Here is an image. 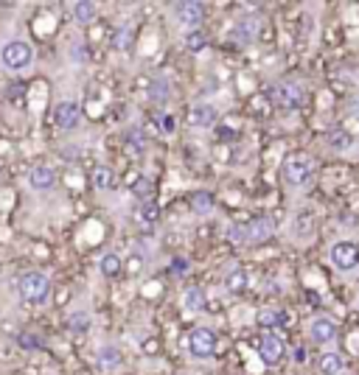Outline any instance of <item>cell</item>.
<instances>
[{
  "label": "cell",
  "instance_id": "6da1fadb",
  "mask_svg": "<svg viewBox=\"0 0 359 375\" xmlns=\"http://www.w3.org/2000/svg\"><path fill=\"white\" fill-rule=\"evenodd\" d=\"M17 294L25 305H45L51 297V277L37 272V269L22 272L17 280Z\"/></svg>",
  "mask_w": 359,
  "mask_h": 375
},
{
  "label": "cell",
  "instance_id": "7a4b0ae2",
  "mask_svg": "<svg viewBox=\"0 0 359 375\" xmlns=\"http://www.w3.org/2000/svg\"><path fill=\"white\" fill-rule=\"evenodd\" d=\"M0 65L8 73H25L34 65V48L22 39H11L0 48Z\"/></svg>",
  "mask_w": 359,
  "mask_h": 375
},
{
  "label": "cell",
  "instance_id": "3957f363",
  "mask_svg": "<svg viewBox=\"0 0 359 375\" xmlns=\"http://www.w3.org/2000/svg\"><path fill=\"white\" fill-rule=\"evenodd\" d=\"M273 218H267V216H259V218H253V221H247V224H233L230 230H228V235H230V241H236V244H244V241H267L270 235H273Z\"/></svg>",
  "mask_w": 359,
  "mask_h": 375
},
{
  "label": "cell",
  "instance_id": "277c9868",
  "mask_svg": "<svg viewBox=\"0 0 359 375\" xmlns=\"http://www.w3.org/2000/svg\"><path fill=\"white\" fill-rule=\"evenodd\" d=\"M281 171H284L287 185L301 188L312 180V174H315V160H312L309 154H292V157L284 160V169H281Z\"/></svg>",
  "mask_w": 359,
  "mask_h": 375
},
{
  "label": "cell",
  "instance_id": "5b68a950",
  "mask_svg": "<svg viewBox=\"0 0 359 375\" xmlns=\"http://www.w3.org/2000/svg\"><path fill=\"white\" fill-rule=\"evenodd\" d=\"M270 98L278 104V107H287V110H298L303 107L306 101V90L298 84V81H281L270 90Z\"/></svg>",
  "mask_w": 359,
  "mask_h": 375
},
{
  "label": "cell",
  "instance_id": "8992f818",
  "mask_svg": "<svg viewBox=\"0 0 359 375\" xmlns=\"http://www.w3.org/2000/svg\"><path fill=\"white\" fill-rule=\"evenodd\" d=\"M216 350V334L211 328H194L188 334V353L194 359H211Z\"/></svg>",
  "mask_w": 359,
  "mask_h": 375
},
{
  "label": "cell",
  "instance_id": "52a82bcc",
  "mask_svg": "<svg viewBox=\"0 0 359 375\" xmlns=\"http://www.w3.org/2000/svg\"><path fill=\"white\" fill-rule=\"evenodd\" d=\"M329 258H332L334 269H340V272H354L359 266V246L354 241H337V244L332 246Z\"/></svg>",
  "mask_w": 359,
  "mask_h": 375
},
{
  "label": "cell",
  "instance_id": "ba28073f",
  "mask_svg": "<svg viewBox=\"0 0 359 375\" xmlns=\"http://www.w3.org/2000/svg\"><path fill=\"white\" fill-rule=\"evenodd\" d=\"M81 121V107L76 101H59L53 110V124L59 129H76Z\"/></svg>",
  "mask_w": 359,
  "mask_h": 375
},
{
  "label": "cell",
  "instance_id": "9c48e42d",
  "mask_svg": "<svg viewBox=\"0 0 359 375\" xmlns=\"http://www.w3.org/2000/svg\"><path fill=\"white\" fill-rule=\"evenodd\" d=\"M284 353H287V348H284V342L275 336V334H264L261 336V342H259V356H261V362L264 364H281V359H284Z\"/></svg>",
  "mask_w": 359,
  "mask_h": 375
},
{
  "label": "cell",
  "instance_id": "30bf717a",
  "mask_svg": "<svg viewBox=\"0 0 359 375\" xmlns=\"http://www.w3.org/2000/svg\"><path fill=\"white\" fill-rule=\"evenodd\" d=\"M174 17H177L183 25L197 28V25L205 20V6H202V3H194V0H180V3H174Z\"/></svg>",
  "mask_w": 359,
  "mask_h": 375
},
{
  "label": "cell",
  "instance_id": "8fae6325",
  "mask_svg": "<svg viewBox=\"0 0 359 375\" xmlns=\"http://www.w3.org/2000/svg\"><path fill=\"white\" fill-rule=\"evenodd\" d=\"M309 336H312V342H318V345H329V342H334V336H337V322L329 320V317H315L312 325H309Z\"/></svg>",
  "mask_w": 359,
  "mask_h": 375
},
{
  "label": "cell",
  "instance_id": "7c38bea8",
  "mask_svg": "<svg viewBox=\"0 0 359 375\" xmlns=\"http://www.w3.org/2000/svg\"><path fill=\"white\" fill-rule=\"evenodd\" d=\"M96 364H98L101 373H115V370L124 364L121 350H118V348H110V345L98 348V350H96Z\"/></svg>",
  "mask_w": 359,
  "mask_h": 375
},
{
  "label": "cell",
  "instance_id": "4fadbf2b",
  "mask_svg": "<svg viewBox=\"0 0 359 375\" xmlns=\"http://www.w3.org/2000/svg\"><path fill=\"white\" fill-rule=\"evenodd\" d=\"M188 121L194 129H208L216 124V110L211 104H194L191 112H188Z\"/></svg>",
  "mask_w": 359,
  "mask_h": 375
},
{
  "label": "cell",
  "instance_id": "5bb4252c",
  "mask_svg": "<svg viewBox=\"0 0 359 375\" xmlns=\"http://www.w3.org/2000/svg\"><path fill=\"white\" fill-rule=\"evenodd\" d=\"M28 185L34 188V190H51V188L56 185L53 169H48V166H34V169L28 171Z\"/></svg>",
  "mask_w": 359,
  "mask_h": 375
},
{
  "label": "cell",
  "instance_id": "9a60e30c",
  "mask_svg": "<svg viewBox=\"0 0 359 375\" xmlns=\"http://www.w3.org/2000/svg\"><path fill=\"white\" fill-rule=\"evenodd\" d=\"M96 17H98V6L96 3H90V0L73 3V20L79 25H90V22H96Z\"/></svg>",
  "mask_w": 359,
  "mask_h": 375
},
{
  "label": "cell",
  "instance_id": "2e32d148",
  "mask_svg": "<svg viewBox=\"0 0 359 375\" xmlns=\"http://www.w3.org/2000/svg\"><path fill=\"white\" fill-rule=\"evenodd\" d=\"M121 269H124V261H121L118 252H104V255H101V261H98V272H101L104 277H118Z\"/></svg>",
  "mask_w": 359,
  "mask_h": 375
},
{
  "label": "cell",
  "instance_id": "e0dca14e",
  "mask_svg": "<svg viewBox=\"0 0 359 375\" xmlns=\"http://www.w3.org/2000/svg\"><path fill=\"white\" fill-rule=\"evenodd\" d=\"M183 305H185L188 314L202 311V305H205V294H202V289H200V286H188L185 294H183Z\"/></svg>",
  "mask_w": 359,
  "mask_h": 375
},
{
  "label": "cell",
  "instance_id": "ac0fdd59",
  "mask_svg": "<svg viewBox=\"0 0 359 375\" xmlns=\"http://www.w3.org/2000/svg\"><path fill=\"white\" fill-rule=\"evenodd\" d=\"M318 367H320V373L323 375H340L343 373V367H346V362H343L340 353H323L320 362H318Z\"/></svg>",
  "mask_w": 359,
  "mask_h": 375
},
{
  "label": "cell",
  "instance_id": "d6986e66",
  "mask_svg": "<svg viewBox=\"0 0 359 375\" xmlns=\"http://www.w3.org/2000/svg\"><path fill=\"white\" fill-rule=\"evenodd\" d=\"M93 185L98 188V190H110V188L115 185V171L110 166H98L93 171Z\"/></svg>",
  "mask_w": 359,
  "mask_h": 375
},
{
  "label": "cell",
  "instance_id": "ffe728a7",
  "mask_svg": "<svg viewBox=\"0 0 359 375\" xmlns=\"http://www.w3.org/2000/svg\"><path fill=\"white\" fill-rule=\"evenodd\" d=\"M256 31H259V20L250 17V20H242V22L233 28V37H236L239 42H250V39L256 37Z\"/></svg>",
  "mask_w": 359,
  "mask_h": 375
},
{
  "label": "cell",
  "instance_id": "44dd1931",
  "mask_svg": "<svg viewBox=\"0 0 359 375\" xmlns=\"http://www.w3.org/2000/svg\"><path fill=\"white\" fill-rule=\"evenodd\" d=\"M225 289L233 291V294L244 291V289H247V272H244V269H233V272L225 277Z\"/></svg>",
  "mask_w": 359,
  "mask_h": 375
},
{
  "label": "cell",
  "instance_id": "7402d4cb",
  "mask_svg": "<svg viewBox=\"0 0 359 375\" xmlns=\"http://www.w3.org/2000/svg\"><path fill=\"white\" fill-rule=\"evenodd\" d=\"M90 325H93L90 314H84V311L67 314V328H70V331H76V334H84V331H90Z\"/></svg>",
  "mask_w": 359,
  "mask_h": 375
},
{
  "label": "cell",
  "instance_id": "603a6c76",
  "mask_svg": "<svg viewBox=\"0 0 359 375\" xmlns=\"http://www.w3.org/2000/svg\"><path fill=\"white\" fill-rule=\"evenodd\" d=\"M208 45V37H205V31H200V28H191L188 34H185V48L188 51H202Z\"/></svg>",
  "mask_w": 359,
  "mask_h": 375
},
{
  "label": "cell",
  "instance_id": "cb8c5ba5",
  "mask_svg": "<svg viewBox=\"0 0 359 375\" xmlns=\"http://www.w3.org/2000/svg\"><path fill=\"white\" fill-rule=\"evenodd\" d=\"M329 143H332V149H337V152H346V149L354 143V138H351L346 129H337V132H332V135H329Z\"/></svg>",
  "mask_w": 359,
  "mask_h": 375
},
{
  "label": "cell",
  "instance_id": "d4e9b609",
  "mask_svg": "<svg viewBox=\"0 0 359 375\" xmlns=\"http://www.w3.org/2000/svg\"><path fill=\"white\" fill-rule=\"evenodd\" d=\"M312 227H315V218H312V213L306 210V213H298L295 216V235H309L312 232Z\"/></svg>",
  "mask_w": 359,
  "mask_h": 375
},
{
  "label": "cell",
  "instance_id": "484cf974",
  "mask_svg": "<svg viewBox=\"0 0 359 375\" xmlns=\"http://www.w3.org/2000/svg\"><path fill=\"white\" fill-rule=\"evenodd\" d=\"M278 322H284V314H278V311H261L259 314V325L261 328H275Z\"/></svg>",
  "mask_w": 359,
  "mask_h": 375
},
{
  "label": "cell",
  "instance_id": "4316f807",
  "mask_svg": "<svg viewBox=\"0 0 359 375\" xmlns=\"http://www.w3.org/2000/svg\"><path fill=\"white\" fill-rule=\"evenodd\" d=\"M157 216H160L157 202H146L143 210H141V221H143V224H152V221H157Z\"/></svg>",
  "mask_w": 359,
  "mask_h": 375
},
{
  "label": "cell",
  "instance_id": "83f0119b",
  "mask_svg": "<svg viewBox=\"0 0 359 375\" xmlns=\"http://www.w3.org/2000/svg\"><path fill=\"white\" fill-rule=\"evenodd\" d=\"M191 202H194V210H200V213H208V210H211V204H214V202H211V193H205V190L194 193V199H191Z\"/></svg>",
  "mask_w": 359,
  "mask_h": 375
},
{
  "label": "cell",
  "instance_id": "f1b7e54d",
  "mask_svg": "<svg viewBox=\"0 0 359 375\" xmlns=\"http://www.w3.org/2000/svg\"><path fill=\"white\" fill-rule=\"evenodd\" d=\"M112 48H118V51L129 48V28H121V31L115 34V39H112Z\"/></svg>",
  "mask_w": 359,
  "mask_h": 375
},
{
  "label": "cell",
  "instance_id": "f546056e",
  "mask_svg": "<svg viewBox=\"0 0 359 375\" xmlns=\"http://www.w3.org/2000/svg\"><path fill=\"white\" fill-rule=\"evenodd\" d=\"M166 93H169V87H166V81H163V79L152 84V98H166Z\"/></svg>",
  "mask_w": 359,
  "mask_h": 375
},
{
  "label": "cell",
  "instance_id": "4dcf8cb0",
  "mask_svg": "<svg viewBox=\"0 0 359 375\" xmlns=\"http://www.w3.org/2000/svg\"><path fill=\"white\" fill-rule=\"evenodd\" d=\"M135 183H138L135 193H138V196H143V199H149V193H152V183H146V180H138V177H135Z\"/></svg>",
  "mask_w": 359,
  "mask_h": 375
},
{
  "label": "cell",
  "instance_id": "1f68e13d",
  "mask_svg": "<svg viewBox=\"0 0 359 375\" xmlns=\"http://www.w3.org/2000/svg\"><path fill=\"white\" fill-rule=\"evenodd\" d=\"M129 146H135L132 152H143V138H141V132H129Z\"/></svg>",
  "mask_w": 359,
  "mask_h": 375
},
{
  "label": "cell",
  "instance_id": "d6a6232c",
  "mask_svg": "<svg viewBox=\"0 0 359 375\" xmlns=\"http://www.w3.org/2000/svg\"><path fill=\"white\" fill-rule=\"evenodd\" d=\"M346 132L354 138V135H359V115H354V118H348L346 121Z\"/></svg>",
  "mask_w": 359,
  "mask_h": 375
},
{
  "label": "cell",
  "instance_id": "836d02e7",
  "mask_svg": "<svg viewBox=\"0 0 359 375\" xmlns=\"http://www.w3.org/2000/svg\"><path fill=\"white\" fill-rule=\"evenodd\" d=\"M129 261H132V263H129V272H132V275H135V272H141V269H143V258H141V255H132V258H129Z\"/></svg>",
  "mask_w": 359,
  "mask_h": 375
},
{
  "label": "cell",
  "instance_id": "e575fe53",
  "mask_svg": "<svg viewBox=\"0 0 359 375\" xmlns=\"http://www.w3.org/2000/svg\"><path fill=\"white\" fill-rule=\"evenodd\" d=\"M20 345H22V348H34V350H37V348H39V339H34V336H20Z\"/></svg>",
  "mask_w": 359,
  "mask_h": 375
},
{
  "label": "cell",
  "instance_id": "d590c367",
  "mask_svg": "<svg viewBox=\"0 0 359 375\" xmlns=\"http://www.w3.org/2000/svg\"><path fill=\"white\" fill-rule=\"evenodd\" d=\"M174 272H180V275H183V272H188V263H185L183 258H174Z\"/></svg>",
  "mask_w": 359,
  "mask_h": 375
},
{
  "label": "cell",
  "instance_id": "8d00e7d4",
  "mask_svg": "<svg viewBox=\"0 0 359 375\" xmlns=\"http://www.w3.org/2000/svg\"><path fill=\"white\" fill-rule=\"evenodd\" d=\"M171 129H174V121L166 115V118H163V132H171Z\"/></svg>",
  "mask_w": 359,
  "mask_h": 375
},
{
  "label": "cell",
  "instance_id": "74e56055",
  "mask_svg": "<svg viewBox=\"0 0 359 375\" xmlns=\"http://www.w3.org/2000/svg\"><path fill=\"white\" fill-rule=\"evenodd\" d=\"M73 149H76V146H65V152H62V157H65V160H67V157H73V154H76Z\"/></svg>",
  "mask_w": 359,
  "mask_h": 375
}]
</instances>
